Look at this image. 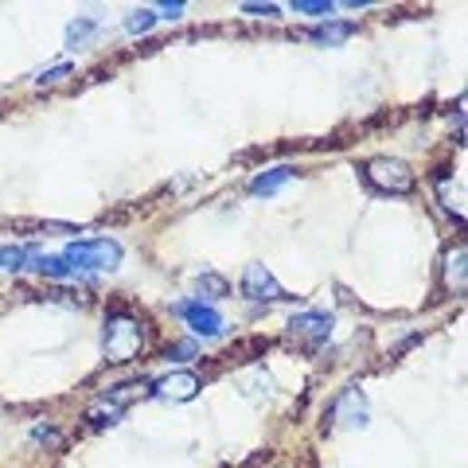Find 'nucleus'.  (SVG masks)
<instances>
[{
  "label": "nucleus",
  "instance_id": "nucleus-1",
  "mask_svg": "<svg viewBox=\"0 0 468 468\" xmlns=\"http://www.w3.org/2000/svg\"><path fill=\"white\" fill-rule=\"evenodd\" d=\"M59 258L71 266V273H106V269L113 273L122 266V246L113 239H83V242H71Z\"/></svg>",
  "mask_w": 468,
  "mask_h": 468
},
{
  "label": "nucleus",
  "instance_id": "nucleus-2",
  "mask_svg": "<svg viewBox=\"0 0 468 468\" xmlns=\"http://www.w3.org/2000/svg\"><path fill=\"white\" fill-rule=\"evenodd\" d=\"M145 347V324L133 320L129 312H113L106 320V336H102V351L110 363H129Z\"/></svg>",
  "mask_w": 468,
  "mask_h": 468
},
{
  "label": "nucleus",
  "instance_id": "nucleus-3",
  "mask_svg": "<svg viewBox=\"0 0 468 468\" xmlns=\"http://www.w3.org/2000/svg\"><path fill=\"white\" fill-rule=\"evenodd\" d=\"M363 176H367L371 188H379L386 195H406V191H414V184H418V176L410 172V164L395 161V156H375V161H367Z\"/></svg>",
  "mask_w": 468,
  "mask_h": 468
},
{
  "label": "nucleus",
  "instance_id": "nucleus-4",
  "mask_svg": "<svg viewBox=\"0 0 468 468\" xmlns=\"http://www.w3.org/2000/svg\"><path fill=\"white\" fill-rule=\"evenodd\" d=\"M289 336H293L297 344H305V347L328 344V336H332V317H328V312H297V317L289 320Z\"/></svg>",
  "mask_w": 468,
  "mask_h": 468
},
{
  "label": "nucleus",
  "instance_id": "nucleus-5",
  "mask_svg": "<svg viewBox=\"0 0 468 468\" xmlns=\"http://www.w3.org/2000/svg\"><path fill=\"white\" fill-rule=\"evenodd\" d=\"M242 297H250V301H289V293L278 285V278L258 262L246 266V273H242Z\"/></svg>",
  "mask_w": 468,
  "mask_h": 468
},
{
  "label": "nucleus",
  "instance_id": "nucleus-6",
  "mask_svg": "<svg viewBox=\"0 0 468 468\" xmlns=\"http://www.w3.org/2000/svg\"><path fill=\"white\" fill-rule=\"evenodd\" d=\"M203 386H200V375L195 371H172V375H164V379L152 383V395L161 402H191Z\"/></svg>",
  "mask_w": 468,
  "mask_h": 468
},
{
  "label": "nucleus",
  "instance_id": "nucleus-7",
  "mask_svg": "<svg viewBox=\"0 0 468 468\" xmlns=\"http://www.w3.org/2000/svg\"><path fill=\"white\" fill-rule=\"evenodd\" d=\"M332 425L336 429H363L367 425V398L359 390H344L332 406Z\"/></svg>",
  "mask_w": 468,
  "mask_h": 468
},
{
  "label": "nucleus",
  "instance_id": "nucleus-8",
  "mask_svg": "<svg viewBox=\"0 0 468 468\" xmlns=\"http://www.w3.org/2000/svg\"><path fill=\"white\" fill-rule=\"evenodd\" d=\"M176 312L188 320V328L195 336H219L223 332V317H219L211 305H203V301H184V305H176Z\"/></svg>",
  "mask_w": 468,
  "mask_h": 468
},
{
  "label": "nucleus",
  "instance_id": "nucleus-9",
  "mask_svg": "<svg viewBox=\"0 0 468 468\" xmlns=\"http://www.w3.org/2000/svg\"><path fill=\"white\" fill-rule=\"evenodd\" d=\"M293 176H297V168H289V164L269 168V172H262V176H254V180H250V195H278Z\"/></svg>",
  "mask_w": 468,
  "mask_h": 468
},
{
  "label": "nucleus",
  "instance_id": "nucleus-10",
  "mask_svg": "<svg viewBox=\"0 0 468 468\" xmlns=\"http://www.w3.org/2000/svg\"><path fill=\"white\" fill-rule=\"evenodd\" d=\"M356 35V24L351 20H328V24H320L317 32H312V39H317V44H344V39H351Z\"/></svg>",
  "mask_w": 468,
  "mask_h": 468
},
{
  "label": "nucleus",
  "instance_id": "nucleus-11",
  "mask_svg": "<svg viewBox=\"0 0 468 468\" xmlns=\"http://www.w3.org/2000/svg\"><path fill=\"white\" fill-rule=\"evenodd\" d=\"M32 269H35V273H44V278H55V281L74 278L71 266L63 262V258H51V254H32Z\"/></svg>",
  "mask_w": 468,
  "mask_h": 468
},
{
  "label": "nucleus",
  "instance_id": "nucleus-12",
  "mask_svg": "<svg viewBox=\"0 0 468 468\" xmlns=\"http://www.w3.org/2000/svg\"><path fill=\"white\" fill-rule=\"evenodd\" d=\"M445 285L453 293H464V246L445 254Z\"/></svg>",
  "mask_w": 468,
  "mask_h": 468
},
{
  "label": "nucleus",
  "instance_id": "nucleus-13",
  "mask_svg": "<svg viewBox=\"0 0 468 468\" xmlns=\"http://www.w3.org/2000/svg\"><path fill=\"white\" fill-rule=\"evenodd\" d=\"M122 414H125V406H117L113 398H102L98 406L86 414V418H90V425H98V429H102V425H113L117 418H122Z\"/></svg>",
  "mask_w": 468,
  "mask_h": 468
},
{
  "label": "nucleus",
  "instance_id": "nucleus-14",
  "mask_svg": "<svg viewBox=\"0 0 468 468\" xmlns=\"http://www.w3.org/2000/svg\"><path fill=\"white\" fill-rule=\"evenodd\" d=\"M94 28H98V20H94V16H83V20H74L71 28H67V47H74V51H78V47H83L90 35H94Z\"/></svg>",
  "mask_w": 468,
  "mask_h": 468
},
{
  "label": "nucleus",
  "instance_id": "nucleus-15",
  "mask_svg": "<svg viewBox=\"0 0 468 468\" xmlns=\"http://www.w3.org/2000/svg\"><path fill=\"white\" fill-rule=\"evenodd\" d=\"M152 24H156V12L152 8H137V12H129L125 32L129 35H145V32H152Z\"/></svg>",
  "mask_w": 468,
  "mask_h": 468
},
{
  "label": "nucleus",
  "instance_id": "nucleus-16",
  "mask_svg": "<svg viewBox=\"0 0 468 468\" xmlns=\"http://www.w3.org/2000/svg\"><path fill=\"white\" fill-rule=\"evenodd\" d=\"M24 262H32L28 246H0V269H20Z\"/></svg>",
  "mask_w": 468,
  "mask_h": 468
},
{
  "label": "nucleus",
  "instance_id": "nucleus-17",
  "mask_svg": "<svg viewBox=\"0 0 468 468\" xmlns=\"http://www.w3.org/2000/svg\"><path fill=\"white\" fill-rule=\"evenodd\" d=\"M332 0H293V12H301V16H332Z\"/></svg>",
  "mask_w": 468,
  "mask_h": 468
},
{
  "label": "nucleus",
  "instance_id": "nucleus-18",
  "mask_svg": "<svg viewBox=\"0 0 468 468\" xmlns=\"http://www.w3.org/2000/svg\"><path fill=\"white\" fill-rule=\"evenodd\" d=\"M195 285H200V293H211V301H215V297H227V281L219 278V273H203Z\"/></svg>",
  "mask_w": 468,
  "mask_h": 468
},
{
  "label": "nucleus",
  "instance_id": "nucleus-19",
  "mask_svg": "<svg viewBox=\"0 0 468 468\" xmlns=\"http://www.w3.org/2000/svg\"><path fill=\"white\" fill-rule=\"evenodd\" d=\"M67 74H71V63H59V67L39 71V74H35V83H44V86H47V83H59V78H67Z\"/></svg>",
  "mask_w": 468,
  "mask_h": 468
},
{
  "label": "nucleus",
  "instance_id": "nucleus-20",
  "mask_svg": "<svg viewBox=\"0 0 468 468\" xmlns=\"http://www.w3.org/2000/svg\"><path fill=\"white\" fill-rule=\"evenodd\" d=\"M195 351H200V347H195V340H180V344H172V347H168V359H191L195 356Z\"/></svg>",
  "mask_w": 468,
  "mask_h": 468
},
{
  "label": "nucleus",
  "instance_id": "nucleus-21",
  "mask_svg": "<svg viewBox=\"0 0 468 468\" xmlns=\"http://www.w3.org/2000/svg\"><path fill=\"white\" fill-rule=\"evenodd\" d=\"M242 12H250V16H278V5H242Z\"/></svg>",
  "mask_w": 468,
  "mask_h": 468
},
{
  "label": "nucleus",
  "instance_id": "nucleus-22",
  "mask_svg": "<svg viewBox=\"0 0 468 468\" xmlns=\"http://www.w3.org/2000/svg\"><path fill=\"white\" fill-rule=\"evenodd\" d=\"M161 12H164V20H176L180 12H184V5H180V0H176V5H161Z\"/></svg>",
  "mask_w": 468,
  "mask_h": 468
}]
</instances>
